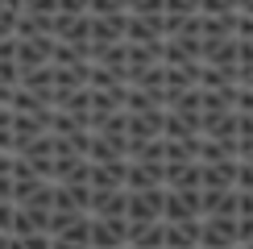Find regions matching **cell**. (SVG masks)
<instances>
[{
	"instance_id": "obj_5",
	"label": "cell",
	"mask_w": 253,
	"mask_h": 249,
	"mask_svg": "<svg viewBox=\"0 0 253 249\" xmlns=\"http://www.w3.org/2000/svg\"><path fill=\"white\" fill-rule=\"evenodd\" d=\"M125 170H129V158L91 162V191H117V187H125Z\"/></svg>"
},
{
	"instance_id": "obj_8",
	"label": "cell",
	"mask_w": 253,
	"mask_h": 249,
	"mask_svg": "<svg viewBox=\"0 0 253 249\" xmlns=\"http://www.w3.org/2000/svg\"><path fill=\"white\" fill-rule=\"evenodd\" d=\"M13 200H0V233H13Z\"/></svg>"
},
{
	"instance_id": "obj_4",
	"label": "cell",
	"mask_w": 253,
	"mask_h": 249,
	"mask_svg": "<svg viewBox=\"0 0 253 249\" xmlns=\"http://www.w3.org/2000/svg\"><path fill=\"white\" fill-rule=\"evenodd\" d=\"M54 208H62V212H91V183L54 179Z\"/></svg>"
},
{
	"instance_id": "obj_3",
	"label": "cell",
	"mask_w": 253,
	"mask_h": 249,
	"mask_svg": "<svg viewBox=\"0 0 253 249\" xmlns=\"http://www.w3.org/2000/svg\"><path fill=\"white\" fill-rule=\"evenodd\" d=\"M50 212H54V208H42V204H17V208H13V237L50 233Z\"/></svg>"
},
{
	"instance_id": "obj_1",
	"label": "cell",
	"mask_w": 253,
	"mask_h": 249,
	"mask_svg": "<svg viewBox=\"0 0 253 249\" xmlns=\"http://www.w3.org/2000/svg\"><path fill=\"white\" fill-rule=\"evenodd\" d=\"M91 249H129V216H91Z\"/></svg>"
},
{
	"instance_id": "obj_9",
	"label": "cell",
	"mask_w": 253,
	"mask_h": 249,
	"mask_svg": "<svg viewBox=\"0 0 253 249\" xmlns=\"http://www.w3.org/2000/svg\"><path fill=\"white\" fill-rule=\"evenodd\" d=\"M50 249H91V245H79V241H62V237H54V245Z\"/></svg>"
},
{
	"instance_id": "obj_2",
	"label": "cell",
	"mask_w": 253,
	"mask_h": 249,
	"mask_svg": "<svg viewBox=\"0 0 253 249\" xmlns=\"http://www.w3.org/2000/svg\"><path fill=\"white\" fill-rule=\"evenodd\" d=\"M162 187H145V191H129V224H154L162 220Z\"/></svg>"
},
{
	"instance_id": "obj_6",
	"label": "cell",
	"mask_w": 253,
	"mask_h": 249,
	"mask_svg": "<svg viewBox=\"0 0 253 249\" xmlns=\"http://www.w3.org/2000/svg\"><path fill=\"white\" fill-rule=\"evenodd\" d=\"M125 212H129V187L91 191V216H125Z\"/></svg>"
},
{
	"instance_id": "obj_7",
	"label": "cell",
	"mask_w": 253,
	"mask_h": 249,
	"mask_svg": "<svg viewBox=\"0 0 253 249\" xmlns=\"http://www.w3.org/2000/svg\"><path fill=\"white\" fill-rule=\"evenodd\" d=\"M21 245H25V249H50L54 237H50V233H29V237H21Z\"/></svg>"
}]
</instances>
